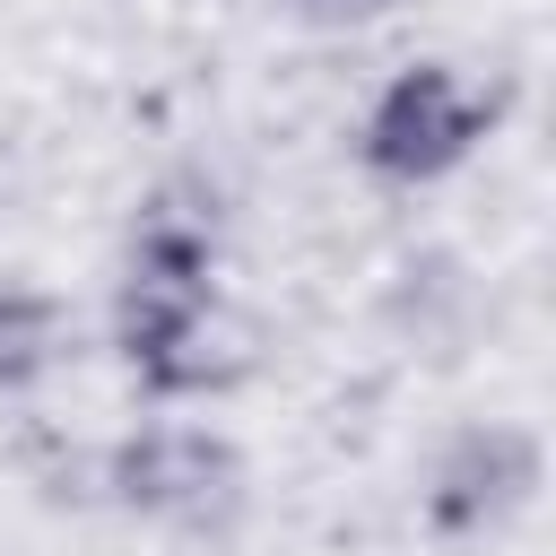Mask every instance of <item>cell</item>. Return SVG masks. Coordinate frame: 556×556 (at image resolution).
<instances>
[{"label": "cell", "instance_id": "7", "mask_svg": "<svg viewBox=\"0 0 556 556\" xmlns=\"http://www.w3.org/2000/svg\"><path fill=\"white\" fill-rule=\"evenodd\" d=\"M400 0H287V17L295 26H321V35H356V26H374V17H391Z\"/></svg>", "mask_w": 556, "mask_h": 556}, {"label": "cell", "instance_id": "1", "mask_svg": "<svg viewBox=\"0 0 556 556\" xmlns=\"http://www.w3.org/2000/svg\"><path fill=\"white\" fill-rule=\"evenodd\" d=\"M504 96H478L452 61H408L374 104H365V130H356V165L391 191H426L443 174H460L478 156V139L495 130Z\"/></svg>", "mask_w": 556, "mask_h": 556}, {"label": "cell", "instance_id": "3", "mask_svg": "<svg viewBox=\"0 0 556 556\" xmlns=\"http://www.w3.org/2000/svg\"><path fill=\"white\" fill-rule=\"evenodd\" d=\"M539 486H547L539 434L513 426V417H478V426H460V434L434 452V469H426V530H434V539H486V530L521 521V513L539 504Z\"/></svg>", "mask_w": 556, "mask_h": 556}, {"label": "cell", "instance_id": "4", "mask_svg": "<svg viewBox=\"0 0 556 556\" xmlns=\"http://www.w3.org/2000/svg\"><path fill=\"white\" fill-rule=\"evenodd\" d=\"M261 374V330L252 313H235L226 295H208L200 313H182L174 330H156L139 356H130V382L148 400H226Z\"/></svg>", "mask_w": 556, "mask_h": 556}, {"label": "cell", "instance_id": "2", "mask_svg": "<svg viewBox=\"0 0 556 556\" xmlns=\"http://www.w3.org/2000/svg\"><path fill=\"white\" fill-rule=\"evenodd\" d=\"M243 452L217 426H130L104 452V495L156 530H226L243 513Z\"/></svg>", "mask_w": 556, "mask_h": 556}, {"label": "cell", "instance_id": "6", "mask_svg": "<svg viewBox=\"0 0 556 556\" xmlns=\"http://www.w3.org/2000/svg\"><path fill=\"white\" fill-rule=\"evenodd\" d=\"M78 348V321L52 287H0V400L43 391Z\"/></svg>", "mask_w": 556, "mask_h": 556}, {"label": "cell", "instance_id": "5", "mask_svg": "<svg viewBox=\"0 0 556 556\" xmlns=\"http://www.w3.org/2000/svg\"><path fill=\"white\" fill-rule=\"evenodd\" d=\"M122 278H130V287H165V295H217V226H208L200 208L148 200L139 226H130Z\"/></svg>", "mask_w": 556, "mask_h": 556}]
</instances>
